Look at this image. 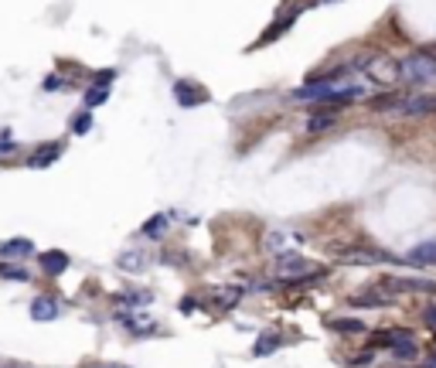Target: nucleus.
Listing matches in <instances>:
<instances>
[{"mask_svg":"<svg viewBox=\"0 0 436 368\" xmlns=\"http://www.w3.org/2000/svg\"><path fill=\"white\" fill-rule=\"evenodd\" d=\"M399 82L406 85H433L436 82V58L426 52H416L399 62Z\"/></svg>","mask_w":436,"mask_h":368,"instance_id":"obj_1","label":"nucleus"},{"mask_svg":"<svg viewBox=\"0 0 436 368\" xmlns=\"http://www.w3.org/2000/svg\"><path fill=\"white\" fill-rule=\"evenodd\" d=\"M337 263L344 266H379V263H392V256H385L379 249H341Z\"/></svg>","mask_w":436,"mask_h":368,"instance_id":"obj_2","label":"nucleus"},{"mask_svg":"<svg viewBox=\"0 0 436 368\" xmlns=\"http://www.w3.org/2000/svg\"><path fill=\"white\" fill-rule=\"evenodd\" d=\"M116 320L123 324V327H129L136 338H143V334H154L157 324L150 320V314H143V311H120L116 314Z\"/></svg>","mask_w":436,"mask_h":368,"instance_id":"obj_3","label":"nucleus"},{"mask_svg":"<svg viewBox=\"0 0 436 368\" xmlns=\"http://www.w3.org/2000/svg\"><path fill=\"white\" fill-rule=\"evenodd\" d=\"M365 72H368L375 82L392 85V82H399V62H392V58H375L372 65H365Z\"/></svg>","mask_w":436,"mask_h":368,"instance_id":"obj_4","label":"nucleus"},{"mask_svg":"<svg viewBox=\"0 0 436 368\" xmlns=\"http://www.w3.org/2000/svg\"><path fill=\"white\" fill-rule=\"evenodd\" d=\"M58 317H62V300H55V297H34L31 320H58Z\"/></svg>","mask_w":436,"mask_h":368,"instance_id":"obj_5","label":"nucleus"},{"mask_svg":"<svg viewBox=\"0 0 436 368\" xmlns=\"http://www.w3.org/2000/svg\"><path fill=\"white\" fill-rule=\"evenodd\" d=\"M334 123H337V106H317L314 113H310V120H307V130L310 133H321V130H331Z\"/></svg>","mask_w":436,"mask_h":368,"instance_id":"obj_6","label":"nucleus"},{"mask_svg":"<svg viewBox=\"0 0 436 368\" xmlns=\"http://www.w3.org/2000/svg\"><path fill=\"white\" fill-rule=\"evenodd\" d=\"M0 256L3 260H27V256H34V242L31 239H7L0 246Z\"/></svg>","mask_w":436,"mask_h":368,"instance_id":"obj_7","label":"nucleus"},{"mask_svg":"<svg viewBox=\"0 0 436 368\" xmlns=\"http://www.w3.org/2000/svg\"><path fill=\"white\" fill-rule=\"evenodd\" d=\"M399 113H406V116H423V113H436V99L430 96H416V99H399L395 103Z\"/></svg>","mask_w":436,"mask_h":368,"instance_id":"obj_8","label":"nucleus"},{"mask_svg":"<svg viewBox=\"0 0 436 368\" xmlns=\"http://www.w3.org/2000/svg\"><path fill=\"white\" fill-rule=\"evenodd\" d=\"M38 263H41V273L58 276V273H65V269H69V256H65V253H58V249H48V253H41V256H38Z\"/></svg>","mask_w":436,"mask_h":368,"instance_id":"obj_9","label":"nucleus"},{"mask_svg":"<svg viewBox=\"0 0 436 368\" xmlns=\"http://www.w3.org/2000/svg\"><path fill=\"white\" fill-rule=\"evenodd\" d=\"M406 263H412V266H436V242H419V246H412L409 256H406Z\"/></svg>","mask_w":436,"mask_h":368,"instance_id":"obj_10","label":"nucleus"},{"mask_svg":"<svg viewBox=\"0 0 436 368\" xmlns=\"http://www.w3.org/2000/svg\"><path fill=\"white\" fill-rule=\"evenodd\" d=\"M48 150H34L31 157H27V167H45V164H52V160H58V154H62V143H45Z\"/></svg>","mask_w":436,"mask_h":368,"instance_id":"obj_11","label":"nucleus"},{"mask_svg":"<svg viewBox=\"0 0 436 368\" xmlns=\"http://www.w3.org/2000/svg\"><path fill=\"white\" fill-rule=\"evenodd\" d=\"M351 304H355V307H385V304H392V297H385L382 290H372V293L351 297Z\"/></svg>","mask_w":436,"mask_h":368,"instance_id":"obj_12","label":"nucleus"},{"mask_svg":"<svg viewBox=\"0 0 436 368\" xmlns=\"http://www.w3.org/2000/svg\"><path fill=\"white\" fill-rule=\"evenodd\" d=\"M290 242H293V239L286 236V232H269V236H266V249L276 253V256H283V253H293Z\"/></svg>","mask_w":436,"mask_h":368,"instance_id":"obj_13","label":"nucleus"},{"mask_svg":"<svg viewBox=\"0 0 436 368\" xmlns=\"http://www.w3.org/2000/svg\"><path fill=\"white\" fill-rule=\"evenodd\" d=\"M0 280H14V283H27V269L17 263H10V260H3L0 263Z\"/></svg>","mask_w":436,"mask_h":368,"instance_id":"obj_14","label":"nucleus"},{"mask_svg":"<svg viewBox=\"0 0 436 368\" xmlns=\"http://www.w3.org/2000/svg\"><path fill=\"white\" fill-rule=\"evenodd\" d=\"M140 232H143L147 239H160L164 232H167V215H154V218H147Z\"/></svg>","mask_w":436,"mask_h":368,"instance_id":"obj_15","label":"nucleus"},{"mask_svg":"<svg viewBox=\"0 0 436 368\" xmlns=\"http://www.w3.org/2000/svg\"><path fill=\"white\" fill-rule=\"evenodd\" d=\"M331 327L334 331H341V334H365V324L355 320V317H334Z\"/></svg>","mask_w":436,"mask_h":368,"instance_id":"obj_16","label":"nucleus"},{"mask_svg":"<svg viewBox=\"0 0 436 368\" xmlns=\"http://www.w3.org/2000/svg\"><path fill=\"white\" fill-rule=\"evenodd\" d=\"M116 266H120V269H127V273H140V269L147 266V260H143L140 253H123V256L116 260Z\"/></svg>","mask_w":436,"mask_h":368,"instance_id":"obj_17","label":"nucleus"},{"mask_svg":"<svg viewBox=\"0 0 436 368\" xmlns=\"http://www.w3.org/2000/svg\"><path fill=\"white\" fill-rule=\"evenodd\" d=\"M242 297V290L239 287H222V290H215V300H218V307L222 311H229V307H235V300Z\"/></svg>","mask_w":436,"mask_h":368,"instance_id":"obj_18","label":"nucleus"},{"mask_svg":"<svg viewBox=\"0 0 436 368\" xmlns=\"http://www.w3.org/2000/svg\"><path fill=\"white\" fill-rule=\"evenodd\" d=\"M280 348V338L276 334H262L256 344H253V355H273Z\"/></svg>","mask_w":436,"mask_h":368,"instance_id":"obj_19","label":"nucleus"},{"mask_svg":"<svg viewBox=\"0 0 436 368\" xmlns=\"http://www.w3.org/2000/svg\"><path fill=\"white\" fill-rule=\"evenodd\" d=\"M106 99H109V85H106V82L92 85V89L85 92V106H103Z\"/></svg>","mask_w":436,"mask_h":368,"instance_id":"obj_20","label":"nucleus"},{"mask_svg":"<svg viewBox=\"0 0 436 368\" xmlns=\"http://www.w3.org/2000/svg\"><path fill=\"white\" fill-rule=\"evenodd\" d=\"M392 355H395L399 362H409V358H416V344L412 341H395L392 344Z\"/></svg>","mask_w":436,"mask_h":368,"instance_id":"obj_21","label":"nucleus"},{"mask_svg":"<svg viewBox=\"0 0 436 368\" xmlns=\"http://www.w3.org/2000/svg\"><path fill=\"white\" fill-rule=\"evenodd\" d=\"M89 127H92V116H89V113L76 116V133H89Z\"/></svg>","mask_w":436,"mask_h":368,"instance_id":"obj_22","label":"nucleus"},{"mask_svg":"<svg viewBox=\"0 0 436 368\" xmlns=\"http://www.w3.org/2000/svg\"><path fill=\"white\" fill-rule=\"evenodd\" d=\"M372 362H375V358H372V351H368V355H358V358H351V365H355V368H368Z\"/></svg>","mask_w":436,"mask_h":368,"instance_id":"obj_23","label":"nucleus"},{"mask_svg":"<svg viewBox=\"0 0 436 368\" xmlns=\"http://www.w3.org/2000/svg\"><path fill=\"white\" fill-rule=\"evenodd\" d=\"M423 320H426L430 327H436V307H426V314H423Z\"/></svg>","mask_w":436,"mask_h":368,"instance_id":"obj_24","label":"nucleus"},{"mask_svg":"<svg viewBox=\"0 0 436 368\" xmlns=\"http://www.w3.org/2000/svg\"><path fill=\"white\" fill-rule=\"evenodd\" d=\"M58 85H62V79H58V76H52V79L45 82V89H48V92H52V89H58Z\"/></svg>","mask_w":436,"mask_h":368,"instance_id":"obj_25","label":"nucleus"},{"mask_svg":"<svg viewBox=\"0 0 436 368\" xmlns=\"http://www.w3.org/2000/svg\"><path fill=\"white\" fill-rule=\"evenodd\" d=\"M423 368H436V362H430V365H423Z\"/></svg>","mask_w":436,"mask_h":368,"instance_id":"obj_26","label":"nucleus"}]
</instances>
